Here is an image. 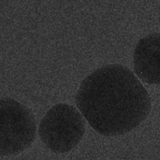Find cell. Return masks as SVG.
<instances>
[{"mask_svg": "<svg viewBox=\"0 0 160 160\" xmlns=\"http://www.w3.org/2000/svg\"><path fill=\"white\" fill-rule=\"evenodd\" d=\"M77 106L95 130L111 136L120 133L124 117L147 113L149 98L134 74L118 64L94 71L82 82Z\"/></svg>", "mask_w": 160, "mask_h": 160, "instance_id": "1", "label": "cell"}, {"mask_svg": "<svg viewBox=\"0 0 160 160\" xmlns=\"http://www.w3.org/2000/svg\"><path fill=\"white\" fill-rule=\"evenodd\" d=\"M85 130L84 121L79 111L71 105L59 103L51 108L42 118L38 133L48 148L61 154L76 147Z\"/></svg>", "mask_w": 160, "mask_h": 160, "instance_id": "2", "label": "cell"}, {"mask_svg": "<svg viewBox=\"0 0 160 160\" xmlns=\"http://www.w3.org/2000/svg\"><path fill=\"white\" fill-rule=\"evenodd\" d=\"M36 119L32 112L12 98L1 101V154L18 155L28 148L36 138Z\"/></svg>", "mask_w": 160, "mask_h": 160, "instance_id": "3", "label": "cell"}, {"mask_svg": "<svg viewBox=\"0 0 160 160\" xmlns=\"http://www.w3.org/2000/svg\"><path fill=\"white\" fill-rule=\"evenodd\" d=\"M159 39L158 33L146 36L139 41L135 50V73L148 83H159Z\"/></svg>", "mask_w": 160, "mask_h": 160, "instance_id": "4", "label": "cell"}]
</instances>
